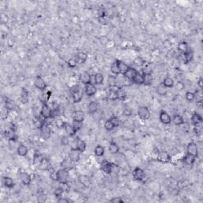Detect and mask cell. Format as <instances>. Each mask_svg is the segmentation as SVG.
I'll return each mask as SVG.
<instances>
[{
  "instance_id": "484cf974",
  "label": "cell",
  "mask_w": 203,
  "mask_h": 203,
  "mask_svg": "<svg viewBox=\"0 0 203 203\" xmlns=\"http://www.w3.org/2000/svg\"><path fill=\"white\" fill-rule=\"evenodd\" d=\"M78 180L83 186H86V187H88L91 185V180L89 179V177L85 175H80L79 176Z\"/></svg>"
},
{
  "instance_id": "11a10c76",
  "label": "cell",
  "mask_w": 203,
  "mask_h": 203,
  "mask_svg": "<svg viewBox=\"0 0 203 203\" xmlns=\"http://www.w3.org/2000/svg\"><path fill=\"white\" fill-rule=\"evenodd\" d=\"M67 64H68V66L69 68H76V65L78 64V63L76 61V58H71V59H69L68 60Z\"/></svg>"
},
{
  "instance_id": "003e7915",
  "label": "cell",
  "mask_w": 203,
  "mask_h": 203,
  "mask_svg": "<svg viewBox=\"0 0 203 203\" xmlns=\"http://www.w3.org/2000/svg\"><path fill=\"white\" fill-rule=\"evenodd\" d=\"M176 87L178 90H182V89H183V83H181V82H179V83H177Z\"/></svg>"
},
{
  "instance_id": "be15d7a7",
  "label": "cell",
  "mask_w": 203,
  "mask_h": 203,
  "mask_svg": "<svg viewBox=\"0 0 203 203\" xmlns=\"http://www.w3.org/2000/svg\"><path fill=\"white\" fill-rule=\"evenodd\" d=\"M57 202L60 203H68L70 202L71 201L68 199L66 198H64V197H60V198H57Z\"/></svg>"
},
{
  "instance_id": "7bdbcfd3",
  "label": "cell",
  "mask_w": 203,
  "mask_h": 203,
  "mask_svg": "<svg viewBox=\"0 0 203 203\" xmlns=\"http://www.w3.org/2000/svg\"><path fill=\"white\" fill-rule=\"evenodd\" d=\"M95 84H98V85H100V84H103V81H104V76L102 73L98 72V73H96L95 75Z\"/></svg>"
},
{
  "instance_id": "f35d334b",
  "label": "cell",
  "mask_w": 203,
  "mask_h": 203,
  "mask_svg": "<svg viewBox=\"0 0 203 203\" xmlns=\"http://www.w3.org/2000/svg\"><path fill=\"white\" fill-rule=\"evenodd\" d=\"M153 76L152 74H145L144 75V84L146 86L152 85L153 82Z\"/></svg>"
},
{
  "instance_id": "c3c4849f",
  "label": "cell",
  "mask_w": 203,
  "mask_h": 203,
  "mask_svg": "<svg viewBox=\"0 0 203 203\" xmlns=\"http://www.w3.org/2000/svg\"><path fill=\"white\" fill-rule=\"evenodd\" d=\"M110 120L112 122L113 125H114V126L115 128L118 127V126H120L121 121H120V119H119V118L117 117V116H115V115H113L112 117L110 118Z\"/></svg>"
},
{
  "instance_id": "816d5d0a",
  "label": "cell",
  "mask_w": 203,
  "mask_h": 203,
  "mask_svg": "<svg viewBox=\"0 0 203 203\" xmlns=\"http://www.w3.org/2000/svg\"><path fill=\"white\" fill-rule=\"evenodd\" d=\"M107 83L109 84L110 87H113V86H116V83H117V79L115 76H109L107 79Z\"/></svg>"
},
{
  "instance_id": "30bf717a",
  "label": "cell",
  "mask_w": 203,
  "mask_h": 203,
  "mask_svg": "<svg viewBox=\"0 0 203 203\" xmlns=\"http://www.w3.org/2000/svg\"><path fill=\"white\" fill-rule=\"evenodd\" d=\"M186 153L192 155L194 157L198 156V148L194 142H190L186 146Z\"/></svg>"
},
{
  "instance_id": "f546056e",
  "label": "cell",
  "mask_w": 203,
  "mask_h": 203,
  "mask_svg": "<svg viewBox=\"0 0 203 203\" xmlns=\"http://www.w3.org/2000/svg\"><path fill=\"white\" fill-rule=\"evenodd\" d=\"M171 122H172L175 125H178V126L183 125L184 123H185V121H184L183 118L182 117L181 115L179 114L174 115L173 117H172V118H171Z\"/></svg>"
},
{
  "instance_id": "7402d4cb",
  "label": "cell",
  "mask_w": 203,
  "mask_h": 203,
  "mask_svg": "<svg viewBox=\"0 0 203 203\" xmlns=\"http://www.w3.org/2000/svg\"><path fill=\"white\" fill-rule=\"evenodd\" d=\"M137 71H138L137 70H136V69L133 68H131V67H130V68H129V70L125 72V75H124L123 76H124V78L127 79H129V80H130L131 82H132L133 78H134V76H136V74H137Z\"/></svg>"
},
{
  "instance_id": "4316f807",
  "label": "cell",
  "mask_w": 203,
  "mask_h": 203,
  "mask_svg": "<svg viewBox=\"0 0 203 203\" xmlns=\"http://www.w3.org/2000/svg\"><path fill=\"white\" fill-rule=\"evenodd\" d=\"M91 76L88 73V72L84 71L83 73L81 74L80 81H81V83H83L84 86L87 85V84H89V83H91Z\"/></svg>"
},
{
  "instance_id": "b9f144b4",
  "label": "cell",
  "mask_w": 203,
  "mask_h": 203,
  "mask_svg": "<svg viewBox=\"0 0 203 203\" xmlns=\"http://www.w3.org/2000/svg\"><path fill=\"white\" fill-rule=\"evenodd\" d=\"M107 98L109 100L111 101H116L118 99V94H117V91H113V90H110L109 93L107 95Z\"/></svg>"
},
{
  "instance_id": "8fae6325",
  "label": "cell",
  "mask_w": 203,
  "mask_h": 203,
  "mask_svg": "<svg viewBox=\"0 0 203 203\" xmlns=\"http://www.w3.org/2000/svg\"><path fill=\"white\" fill-rule=\"evenodd\" d=\"M171 157L168 152L167 151H159V156H158L156 161L164 163V164H167L169 162H171Z\"/></svg>"
},
{
  "instance_id": "8d00e7d4",
  "label": "cell",
  "mask_w": 203,
  "mask_h": 203,
  "mask_svg": "<svg viewBox=\"0 0 203 203\" xmlns=\"http://www.w3.org/2000/svg\"><path fill=\"white\" fill-rule=\"evenodd\" d=\"M162 83L167 88H172L174 87V84H175V82H174L173 79L170 78V77H166Z\"/></svg>"
},
{
  "instance_id": "ab89813d",
  "label": "cell",
  "mask_w": 203,
  "mask_h": 203,
  "mask_svg": "<svg viewBox=\"0 0 203 203\" xmlns=\"http://www.w3.org/2000/svg\"><path fill=\"white\" fill-rule=\"evenodd\" d=\"M184 56H185V64H189V63H191V62L192 61V60H193V52L191 51V49H189L188 51H186V52H184Z\"/></svg>"
},
{
  "instance_id": "f907efd6",
  "label": "cell",
  "mask_w": 203,
  "mask_h": 203,
  "mask_svg": "<svg viewBox=\"0 0 203 203\" xmlns=\"http://www.w3.org/2000/svg\"><path fill=\"white\" fill-rule=\"evenodd\" d=\"M20 99L22 102V103H26L28 102V100H29V94H28L27 91H25V90L22 91Z\"/></svg>"
},
{
  "instance_id": "1f68e13d",
  "label": "cell",
  "mask_w": 203,
  "mask_h": 203,
  "mask_svg": "<svg viewBox=\"0 0 203 203\" xmlns=\"http://www.w3.org/2000/svg\"><path fill=\"white\" fill-rule=\"evenodd\" d=\"M118 68H119V71H120V75H122L124 76L126 71L129 70L130 67L126 64L125 62L121 61V60H118Z\"/></svg>"
},
{
  "instance_id": "6f0895ef",
  "label": "cell",
  "mask_w": 203,
  "mask_h": 203,
  "mask_svg": "<svg viewBox=\"0 0 203 203\" xmlns=\"http://www.w3.org/2000/svg\"><path fill=\"white\" fill-rule=\"evenodd\" d=\"M72 125L74 126V128L76 129V131H79V130L82 129V127L83 126V122H76V121H73L72 122Z\"/></svg>"
},
{
  "instance_id": "4dcf8cb0",
  "label": "cell",
  "mask_w": 203,
  "mask_h": 203,
  "mask_svg": "<svg viewBox=\"0 0 203 203\" xmlns=\"http://www.w3.org/2000/svg\"><path fill=\"white\" fill-rule=\"evenodd\" d=\"M17 152L20 156H26V155L28 154V148L24 144H19L17 148Z\"/></svg>"
},
{
  "instance_id": "db71d44e",
  "label": "cell",
  "mask_w": 203,
  "mask_h": 203,
  "mask_svg": "<svg viewBox=\"0 0 203 203\" xmlns=\"http://www.w3.org/2000/svg\"><path fill=\"white\" fill-rule=\"evenodd\" d=\"M49 174H50V178L54 181H57V171H56L52 167H50L49 170Z\"/></svg>"
},
{
  "instance_id": "5b68a950",
  "label": "cell",
  "mask_w": 203,
  "mask_h": 203,
  "mask_svg": "<svg viewBox=\"0 0 203 203\" xmlns=\"http://www.w3.org/2000/svg\"><path fill=\"white\" fill-rule=\"evenodd\" d=\"M100 168L105 174H106V175H110V174L112 173L113 169H114V164H111V163L108 161V160L104 159V160H103L102 163H101Z\"/></svg>"
},
{
  "instance_id": "e575fe53",
  "label": "cell",
  "mask_w": 203,
  "mask_h": 203,
  "mask_svg": "<svg viewBox=\"0 0 203 203\" xmlns=\"http://www.w3.org/2000/svg\"><path fill=\"white\" fill-rule=\"evenodd\" d=\"M94 153H95V155L96 156H103V155H104V153H105V149H104V148H103L102 145L98 144V145H97V146L95 148V149H94Z\"/></svg>"
},
{
  "instance_id": "6125c7cd",
  "label": "cell",
  "mask_w": 203,
  "mask_h": 203,
  "mask_svg": "<svg viewBox=\"0 0 203 203\" xmlns=\"http://www.w3.org/2000/svg\"><path fill=\"white\" fill-rule=\"evenodd\" d=\"M110 202L112 203H121L124 202V200L121 197H115V198H111L110 200Z\"/></svg>"
},
{
  "instance_id": "e0dca14e",
  "label": "cell",
  "mask_w": 203,
  "mask_h": 203,
  "mask_svg": "<svg viewBox=\"0 0 203 203\" xmlns=\"http://www.w3.org/2000/svg\"><path fill=\"white\" fill-rule=\"evenodd\" d=\"M21 182L25 186H29L31 183L32 181V178L30 174H28L27 172H22L21 173Z\"/></svg>"
},
{
  "instance_id": "9c48e42d",
  "label": "cell",
  "mask_w": 203,
  "mask_h": 203,
  "mask_svg": "<svg viewBox=\"0 0 203 203\" xmlns=\"http://www.w3.org/2000/svg\"><path fill=\"white\" fill-rule=\"evenodd\" d=\"M74 146L75 147H71V148H75L76 149L79 151L81 153H83L84 151L86 150V148H87V144H86L85 141L81 140L79 137H76L75 140H74Z\"/></svg>"
},
{
  "instance_id": "d4e9b609",
  "label": "cell",
  "mask_w": 203,
  "mask_h": 203,
  "mask_svg": "<svg viewBox=\"0 0 203 203\" xmlns=\"http://www.w3.org/2000/svg\"><path fill=\"white\" fill-rule=\"evenodd\" d=\"M2 183H3V186L7 187V188H14V186H15V182L10 177H3V179H2Z\"/></svg>"
},
{
  "instance_id": "cb8c5ba5",
  "label": "cell",
  "mask_w": 203,
  "mask_h": 203,
  "mask_svg": "<svg viewBox=\"0 0 203 203\" xmlns=\"http://www.w3.org/2000/svg\"><path fill=\"white\" fill-rule=\"evenodd\" d=\"M87 57H88V55L86 53V52H79L77 53V55L76 56V60L78 64H84L87 60Z\"/></svg>"
},
{
  "instance_id": "74e56055",
  "label": "cell",
  "mask_w": 203,
  "mask_h": 203,
  "mask_svg": "<svg viewBox=\"0 0 203 203\" xmlns=\"http://www.w3.org/2000/svg\"><path fill=\"white\" fill-rule=\"evenodd\" d=\"M177 49L179 50V52H186V51H188L190 48H189L188 44L185 41H182L180 42L178 46H177Z\"/></svg>"
},
{
  "instance_id": "681fc988",
  "label": "cell",
  "mask_w": 203,
  "mask_h": 203,
  "mask_svg": "<svg viewBox=\"0 0 203 203\" xmlns=\"http://www.w3.org/2000/svg\"><path fill=\"white\" fill-rule=\"evenodd\" d=\"M41 158L42 157L41 156L39 152L36 151L34 153V156H33V164H34V165H36V166H37V165H39Z\"/></svg>"
},
{
  "instance_id": "7c38bea8",
  "label": "cell",
  "mask_w": 203,
  "mask_h": 203,
  "mask_svg": "<svg viewBox=\"0 0 203 203\" xmlns=\"http://www.w3.org/2000/svg\"><path fill=\"white\" fill-rule=\"evenodd\" d=\"M159 121L164 125H169L171 123V117L165 110H161L159 113Z\"/></svg>"
},
{
  "instance_id": "6da1fadb",
  "label": "cell",
  "mask_w": 203,
  "mask_h": 203,
  "mask_svg": "<svg viewBox=\"0 0 203 203\" xmlns=\"http://www.w3.org/2000/svg\"><path fill=\"white\" fill-rule=\"evenodd\" d=\"M191 123L194 127V131L198 132L202 127L203 118L198 113L194 112L191 116Z\"/></svg>"
},
{
  "instance_id": "9f6ffc18",
  "label": "cell",
  "mask_w": 203,
  "mask_h": 203,
  "mask_svg": "<svg viewBox=\"0 0 203 203\" xmlns=\"http://www.w3.org/2000/svg\"><path fill=\"white\" fill-rule=\"evenodd\" d=\"M122 114L123 115H125V117H130L132 114V111L129 106H125L123 109Z\"/></svg>"
},
{
  "instance_id": "7a4b0ae2",
  "label": "cell",
  "mask_w": 203,
  "mask_h": 203,
  "mask_svg": "<svg viewBox=\"0 0 203 203\" xmlns=\"http://www.w3.org/2000/svg\"><path fill=\"white\" fill-rule=\"evenodd\" d=\"M137 115L141 120H148L151 117V113L147 106H140L137 110Z\"/></svg>"
},
{
  "instance_id": "03108f58",
  "label": "cell",
  "mask_w": 203,
  "mask_h": 203,
  "mask_svg": "<svg viewBox=\"0 0 203 203\" xmlns=\"http://www.w3.org/2000/svg\"><path fill=\"white\" fill-rule=\"evenodd\" d=\"M198 87H199L200 90H202V88H203V79L202 78L199 79V80L198 81Z\"/></svg>"
},
{
  "instance_id": "8992f818",
  "label": "cell",
  "mask_w": 203,
  "mask_h": 203,
  "mask_svg": "<svg viewBox=\"0 0 203 203\" xmlns=\"http://www.w3.org/2000/svg\"><path fill=\"white\" fill-rule=\"evenodd\" d=\"M40 134L41 137L44 140H48L51 137V129L49 125L46 122L42 125L41 128L40 129Z\"/></svg>"
},
{
  "instance_id": "603a6c76",
  "label": "cell",
  "mask_w": 203,
  "mask_h": 203,
  "mask_svg": "<svg viewBox=\"0 0 203 203\" xmlns=\"http://www.w3.org/2000/svg\"><path fill=\"white\" fill-rule=\"evenodd\" d=\"M132 82V83H135L137 85H142V84H144V75L141 72L137 71Z\"/></svg>"
},
{
  "instance_id": "60d3db41",
  "label": "cell",
  "mask_w": 203,
  "mask_h": 203,
  "mask_svg": "<svg viewBox=\"0 0 203 203\" xmlns=\"http://www.w3.org/2000/svg\"><path fill=\"white\" fill-rule=\"evenodd\" d=\"M59 186L62 189V191H64V193H69L70 190H71V186L68 184V182H62V183H59Z\"/></svg>"
},
{
  "instance_id": "f1b7e54d",
  "label": "cell",
  "mask_w": 203,
  "mask_h": 203,
  "mask_svg": "<svg viewBox=\"0 0 203 203\" xmlns=\"http://www.w3.org/2000/svg\"><path fill=\"white\" fill-rule=\"evenodd\" d=\"M109 151L111 154L116 155L118 154L119 151H120V148L118 146V144L114 141H111L109 144Z\"/></svg>"
},
{
  "instance_id": "5bb4252c",
  "label": "cell",
  "mask_w": 203,
  "mask_h": 203,
  "mask_svg": "<svg viewBox=\"0 0 203 203\" xmlns=\"http://www.w3.org/2000/svg\"><path fill=\"white\" fill-rule=\"evenodd\" d=\"M96 92H97V88H96L95 85L91 84V83L85 85V93L87 96L91 97V96L95 95Z\"/></svg>"
},
{
  "instance_id": "ee69618b",
  "label": "cell",
  "mask_w": 203,
  "mask_h": 203,
  "mask_svg": "<svg viewBox=\"0 0 203 203\" xmlns=\"http://www.w3.org/2000/svg\"><path fill=\"white\" fill-rule=\"evenodd\" d=\"M5 108L9 111H11L15 109V103L11 99L7 98V100L5 102Z\"/></svg>"
},
{
  "instance_id": "4fadbf2b",
  "label": "cell",
  "mask_w": 203,
  "mask_h": 203,
  "mask_svg": "<svg viewBox=\"0 0 203 203\" xmlns=\"http://www.w3.org/2000/svg\"><path fill=\"white\" fill-rule=\"evenodd\" d=\"M81 152L79 151L75 148H71V151L69 152L68 157L69 159H71L73 163H76V162L79 161L80 159Z\"/></svg>"
},
{
  "instance_id": "ba28073f",
  "label": "cell",
  "mask_w": 203,
  "mask_h": 203,
  "mask_svg": "<svg viewBox=\"0 0 203 203\" xmlns=\"http://www.w3.org/2000/svg\"><path fill=\"white\" fill-rule=\"evenodd\" d=\"M34 86L35 87L40 91H44L47 87V85L44 82V79L42 78L41 76H37L34 79Z\"/></svg>"
},
{
  "instance_id": "ffe728a7",
  "label": "cell",
  "mask_w": 203,
  "mask_h": 203,
  "mask_svg": "<svg viewBox=\"0 0 203 203\" xmlns=\"http://www.w3.org/2000/svg\"><path fill=\"white\" fill-rule=\"evenodd\" d=\"M38 167H39L40 169H41L43 171H48L51 167V164H50V162L47 158L42 157Z\"/></svg>"
},
{
  "instance_id": "e7e4bbea",
  "label": "cell",
  "mask_w": 203,
  "mask_h": 203,
  "mask_svg": "<svg viewBox=\"0 0 203 203\" xmlns=\"http://www.w3.org/2000/svg\"><path fill=\"white\" fill-rule=\"evenodd\" d=\"M61 143L64 145H68L69 144V140L67 137H63L61 138Z\"/></svg>"
},
{
  "instance_id": "3957f363",
  "label": "cell",
  "mask_w": 203,
  "mask_h": 203,
  "mask_svg": "<svg viewBox=\"0 0 203 203\" xmlns=\"http://www.w3.org/2000/svg\"><path fill=\"white\" fill-rule=\"evenodd\" d=\"M52 110L50 108V106L46 103H42L41 110V116L42 118L46 120L52 118Z\"/></svg>"
},
{
  "instance_id": "277c9868",
  "label": "cell",
  "mask_w": 203,
  "mask_h": 203,
  "mask_svg": "<svg viewBox=\"0 0 203 203\" xmlns=\"http://www.w3.org/2000/svg\"><path fill=\"white\" fill-rule=\"evenodd\" d=\"M132 176L135 180L138 182H142L145 179V172L140 167H136L132 171Z\"/></svg>"
},
{
  "instance_id": "2e32d148",
  "label": "cell",
  "mask_w": 203,
  "mask_h": 203,
  "mask_svg": "<svg viewBox=\"0 0 203 203\" xmlns=\"http://www.w3.org/2000/svg\"><path fill=\"white\" fill-rule=\"evenodd\" d=\"M83 92H82L79 89H78V87H77V88H76V90H74L73 92H72V98H73V102L75 103H79V102H81L82 99H83Z\"/></svg>"
},
{
  "instance_id": "bcb514c9",
  "label": "cell",
  "mask_w": 203,
  "mask_h": 203,
  "mask_svg": "<svg viewBox=\"0 0 203 203\" xmlns=\"http://www.w3.org/2000/svg\"><path fill=\"white\" fill-rule=\"evenodd\" d=\"M104 127H105L106 130V131H108V132H110V131H112L114 129V125H113L112 122L110 120V118L108 119V120H106L105 122V123H104Z\"/></svg>"
},
{
  "instance_id": "d590c367",
  "label": "cell",
  "mask_w": 203,
  "mask_h": 203,
  "mask_svg": "<svg viewBox=\"0 0 203 203\" xmlns=\"http://www.w3.org/2000/svg\"><path fill=\"white\" fill-rule=\"evenodd\" d=\"M156 93L160 96H165L167 93V89L163 85V83H160L159 85L157 86Z\"/></svg>"
},
{
  "instance_id": "d6986e66",
  "label": "cell",
  "mask_w": 203,
  "mask_h": 203,
  "mask_svg": "<svg viewBox=\"0 0 203 203\" xmlns=\"http://www.w3.org/2000/svg\"><path fill=\"white\" fill-rule=\"evenodd\" d=\"M72 120L76 122H83L84 121V113L82 110H76L72 113Z\"/></svg>"
},
{
  "instance_id": "7dc6e473",
  "label": "cell",
  "mask_w": 203,
  "mask_h": 203,
  "mask_svg": "<svg viewBox=\"0 0 203 203\" xmlns=\"http://www.w3.org/2000/svg\"><path fill=\"white\" fill-rule=\"evenodd\" d=\"M194 95H195V98H194V100L197 101V103H202V98H203L202 90H198V91H196Z\"/></svg>"
},
{
  "instance_id": "94428289",
  "label": "cell",
  "mask_w": 203,
  "mask_h": 203,
  "mask_svg": "<svg viewBox=\"0 0 203 203\" xmlns=\"http://www.w3.org/2000/svg\"><path fill=\"white\" fill-rule=\"evenodd\" d=\"M65 123L66 122H64L62 119H57L56 122V127L59 128V129H64V125H65Z\"/></svg>"
},
{
  "instance_id": "680465c9",
  "label": "cell",
  "mask_w": 203,
  "mask_h": 203,
  "mask_svg": "<svg viewBox=\"0 0 203 203\" xmlns=\"http://www.w3.org/2000/svg\"><path fill=\"white\" fill-rule=\"evenodd\" d=\"M63 194H64V191H62V189L60 188V186H58V187H57V188L55 190V191H54V195L56 196L57 198H60V197H62Z\"/></svg>"
},
{
  "instance_id": "f6af8a7d",
  "label": "cell",
  "mask_w": 203,
  "mask_h": 203,
  "mask_svg": "<svg viewBox=\"0 0 203 203\" xmlns=\"http://www.w3.org/2000/svg\"><path fill=\"white\" fill-rule=\"evenodd\" d=\"M132 63H133V64L136 65V66L141 67L145 64V60H144L142 57L137 56V57H136V58L133 60V62H132Z\"/></svg>"
},
{
  "instance_id": "f5cc1de1",
  "label": "cell",
  "mask_w": 203,
  "mask_h": 203,
  "mask_svg": "<svg viewBox=\"0 0 203 203\" xmlns=\"http://www.w3.org/2000/svg\"><path fill=\"white\" fill-rule=\"evenodd\" d=\"M185 98L188 102H193L195 98V95L194 92H191V91H187L185 95Z\"/></svg>"
},
{
  "instance_id": "91938a15",
  "label": "cell",
  "mask_w": 203,
  "mask_h": 203,
  "mask_svg": "<svg viewBox=\"0 0 203 203\" xmlns=\"http://www.w3.org/2000/svg\"><path fill=\"white\" fill-rule=\"evenodd\" d=\"M159 153V150L158 149V148H155L154 149L152 150V155H151L152 159H154V160H157V158H158Z\"/></svg>"
},
{
  "instance_id": "44dd1931",
  "label": "cell",
  "mask_w": 203,
  "mask_h": 203,
  "mask_svg": "<svg viewBox=\"0 0 203 203\" xmlns=\"http://www.w3.org/2000/svg\"><path fill=\"white\" fill-rule=\"evenodd\" d=\"M195 159L196 157H194L192 155L189 154V153H186V155L183 158V162L186 165H188V166H192L194 164Z\"/></svg>"
},
{
  "instance_id": "9a60e30c",
  "label": "cell",
  "mask_w": 203,
  "mask_h": 203,
  "mask_svg": "<svg viewBox=\"0 0 203 203\" xmlns=\"http://www.w3.org/2000/svg\"><path fill=\"white\" fill-rule=\"evenodd\" d=\"M4 136L6 139H7L9 141H16L17 140V136L15 133V130L13 129H8L4 132Z\"/></svg>"
},
{
  "instance_id": "d6a6232c",
  "label": "cell",
  "mask_w": 203,
  "mask_h": 203,
  "mask_svg": "<svg viewBox=\"0 0 203 203\" xmlns=\"http://www.w3.org/2000/svg\"><path fill=\"white\" fill-rule=\"evenodd\" d=\"M117 94H118V97L119 100L125 101L126 99L127 95H126V91H125V90L124 89L123 87H118V91H117Z\"/></svg>"
},
{
  "instance_id": "52a82bcc",
  "label": "cell",
  "mask_w": 203,
  "mask_h": 203,
  "mask_svg": "<svg viewBox=\"0 0 203 203\" xmlns=\"http://www.w3.org/2000/svg\"><path fill=\"white\" fill-rule=\"evenodd\" d=\"M69 177L68 170L65 168H61L57 171V182H68Z\"/></svg>"
},
{
  "instance_id": "ac0fdd59",
  "label": "cell",
  "mask_w": 203,
  "mask_h": 203,
  "mask_svg": "<svg viewBox=\"0 0 203 203\" xmlns=\"http://www.w3.org/2000/svg\"><path fill=\"white\" fill-rule=\"evenodd\" d=\"M64 129L68 137H74V136L76 134V132H77V131H76V129L74 128L72 124H69L68 122L65 123V125H64Z\"/></svg>"
},
{
  "instance_id": "83f0119b",
  "label": "cell",
  "mask_w": 203,
  "mask_h": 203,
  "mask_svg": "<svg viewBox=\"0 0 203 203\" xmlns=\"http://www.w3.org/2000/svg\"><path fill=\"white\" fill-rule=\"evenodd\" d=\"M98 108H99V105L97 102H91V103L88 104V106H87V110H88V113H90L91 114H95L97 111L98 110Z\"/></svg>"
},
{
  "instance_id": "836d02e7",
  "label": "cell",
  "mask_w": 203,
  "mask_h": 203,
  "mask_svg": "<svg viewBox=\"0 0 203 203\" xmlns=\"http://www.w3.org/2000/svg\"><path fill=\"white\" fill-rule=\"evenodd\" d=\"M110 71L114 75H120V71H119V68H118V60H116L111 64L110 66Z\"/></svg>"
}]
</instances>
